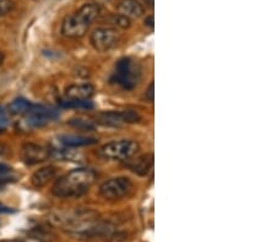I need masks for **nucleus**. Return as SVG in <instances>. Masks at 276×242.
<instances>
[{
    "label": "nucleus",
    "instance_id": "nucleus-8",
    "mask_svg": "<svg viewBox=\"0 0 276 242\" xmlns=\"http://www.w3.org/2000/svg\"><path fill=\"white\" fill-rule=\"evenodd\" d=\"M25 121L30 127H42L58 117V111L45 105L31 104L30 109L24 114Z\"/></svg>",
    "mask_w": 276,
    "mask_h": 242
},
{
    "label": "nucleus",
    "instance_id": "nucleus-12",
    "mask_svg": "<svg viewBox=\"0 0 276 242\" xmlns=\"http://www.w3.org/2000/svg\"><path fill=\"white\" fill-rule=\"evenodd\" d=\"M118 14L132 18H139L144 14V8L138 0H120L117 5Z\"/></svg>",
    "mask_w": 276,
    "mask_h": 242
},
{
    "label": "nucleus",
    "instance_id": "nucleus-5",
    "mask_svg": "<svg viewBox=\"0 0 276 242\" xmlns=\"http://www.w3.org/2000/svg\"><path fill=\"white\" fill-rule=\"evenodd\" d=\"M139 143L133 139H118L108 142L101 148V154L106 159L128 160L138 153Z\"/></svg>",
    "mask_w": 276,
    "mask_h": 242
},
{
    "label": "nucleus",
    "instance_id": "nucleus-1",
    "mask_svg": "<svg viewBox=\"0 0 276 242\" xmlns=\"http://www.w3.org/2000/svg\"><path fill=\"white\" fill-rule=\"evenodd\" d=\"M97 175L92 169L89 167H79L55 180L52 193L55 197L63 198H77L81 197L92 187Z\"/></svg>",
    "mask_w": 276,
    "mask_h": 242
},
{
    "label": "nucleus",
    "instance_id": "nucleus-27",
    "mask_svg": "<svg viewBox=\"0 0 276 242\" xmlns=\"http://www.w3.org/2000/svg\"><path fill=\"white\" fill-rule=\"evenodd\" d=\"M145 3H146L147 5H150V6H153L154 5V0H144Z\"/></svg>",
    "mask_w": 276,
    "mask_h": 242
},
{
    "label": "nucleus",
    "instance_id": "nucleus-3",
    "mask_svg": "<svg viewBox=\"0 0 276 242\" xmlns=\"http://www.w3.org/2000/svg\"><path fill=\"white\" fill-rule=\"evenodd\" d=\"M141 79L140 65L132 58H123L118 61L113 74V82L119 85L123 89L132 91L138 86Z\"/></svg>",
    "mask_w": 276,
    "mask_h": 242
},
{
    "label": "nucleus",
    "instance_id": "nucleus-6",
    "mask_svg": "<svg viewBox=\"0 0 276 242\" xmlns=\"http://www.w3.org/2000/svg\"><path fill=\"white\" fill-rule=\"evenodd\" d=\"M90 42L96 51L102 53L110 52L119 42V33L113 27H100L91 33Z\"/></svg>",
    "mask_w": 276,
    "mask_h": 242
},
{
    "label": "nucleus",
    "instance_id": "nucleus-25",
    "mask_svg": "<svg viewBox=\"0 0 276 242\" xmlns=\"http://www.w3.org/2000/svg\"><path fill=\"white\" fill-rule=\"evenodd\" d=\"M6 151H8V148H6V147H5V146L0 144V156H3V154H4Z\"/></svg>",
    "mask_w": 276,
    "mask_h": 242
},
{
    "label": "nucleus",
    "instance_id": "nucleus-17",
    "mask_svg": "<svg viewBox=\"0 0 276 242\" xmlns=\"http://www.w3.org/2000/svg\"><path fill=\"white\" fill-rule=\"evenodd\" d=\"M111 22L116 27L119 29H129L130 27V20L128 17L123 16L120 14H114L111 16Z\"/></svg>",
    "mask_w": 276,
    "mask_h": 242
},
{
    "label": "nucleus",
    "instance_id": "nucleus-15",
    "mask_svg": "<svg viewBox=\"0 0 276 242\" xmlns=\"http://www.w3.org/2000/svg\"><path fill=\"white\" fill-rule=\"evenodd\" d=\"M61 107L68 109H77V110H90L94 108V103L91 99H82V101H64Z\"/></svg>",
    "mask_w": 276,
    "mask_h": 242
},
{
    "label": "nucleus",
    "instance_id": "nucleus-2",
    "mask_svg": "<svg viewBox=\"0 0 276 242\" xmlns=\"http://www.w3.org/2000/svg\"><path fill=\"white\" fill-rule=\"evenodd\" d=\"M100 14V6L95 3H86L76 12L64 18L61 23V35L70 39L82 38L88 33L90 25L94 22Z\"/></svg>",
    "mask_w": 276,
    "mask_h": 242
},
{
    "label": "nucleus",
    "instance_id": "nucleus-26",
    "mask_svg": "<svg viewBox=\"0 0 276 242\" xmlns=\"http://www.w3.org/2000/svg\"><path fill=\"white\" fill-rule=\"evenodd\" d=\"M4 60H5V55H4V53L0 52V66H2L3 63H4Z\"/></svg>",
    "mask_w": 276,
    "mask_h": 242
},
{
    "label": "nucleus",
    "instance_id": "nucleus-7",
    "mask_svg": "<svg viewBox=\"0 0 276 242\" xmlns=\"http://www.w3.org/2000/svg\"><path fill=\"white\" fill-rule=\"evenodd\" d=\"M141 117L134 110H119V111H103L96 116L98 124L104 126L119 127L126 124H135Z\"/></svg>",
    "mask_w": 276,
    "mask_h": 242
},
{
    "label": "nucleus",
    "instance_id": "nucleus-14",
    "mask_svg": "<svg viewBox=\"0 0 276 242\" xmlns=\"http://www.w3.org/2000/svg\"><path fill=\"white\" fill-rule=\"evenodd\" d=\"M154 158L151 154H146V156L139 157L138 159L133 161L132 164H129V167L133 172L139 174V175H145L148 173V170L153 167Z\"/></svg>",
    "mask_w": 276,
    "mask_h": 242
},
{
    "label": "nucleus",
    "instance_id": "nucleus-20",
    "mask_svg": "<svg viewBox=\"0 0 276 242\" xmlns=\"http://www.w3.org/2000/svg\"><path fill=\"white\" fill-rule=\"evenodd\" d=\"M9 124H10V119H9L8 111L4 108L0 107V133L4 132L8 129Z\"/></svg>",
    "mask_w": 276,
    "mask_h": 242
},
{
    "label": "nucleus",
    "instance_id": "nucleus-23",
    "mask_svg": "<svg viewBox=\"0 0 276 242\" xmlns=\"http://www.w3.org/2000/svg\"><path fill=\"white\" fill-rule=\"evenodd\" d=\"M145 26L150 27V29H154V16L153 15L146 17V20H145Z\"/></svg>",
    "mask_w": 276,
    "mask_h": 242
},
{
    "label": "nucleus",
    "instance_id": "nucleus-22",
    "mask_svg": "<svg viewBox=\"0 0 276 242\" xmlns=\"http://www.w3.org/2000/svg\"><path fill=\"white\" fill-rule=\"evenodd\" d=\"M0 242H42V241L36 240V238H10V240H3Z\"/></svg>",
    "mask_w": 276,
    "mask_h": 242
},
{
    "label": "nucleus",
    "instance_id": "nucleus-19",
    "mask_svg": "<svg viewBox=\"0 0 276 242\" xmlns=\"http://www.w3.org/2000/svg\"><path fill=\"white\" fill-rule=\"evenodd\" d=\"M15 4L12 0H0V16L10 14L14 10Z\"/></svg>",
    "mask_w": 276,
    "mask_h": 242
},
{
    "label": "nucleus",
    "instance_id": "nucleus-11",
    "mask_svg": "<svg viewBox=\"0 0 276 242\" xmlns=\"http://www.w3.org/2000/svg\"><path fill=\"white\" fill-rule=\"evenodd\" d=\"M57 174L58 169L53 165L41 167V169L32 174V176H31V184H32L35 188H43L57 178Z\"/></svg>",
    "mask_w": 276,
    "mask_h": 242
},
{
    "label": "nucleus",
    "instance_id": "nucleus-9",
    "mask_svg": "<svg viewBox=\"0 0 276 242\" xmlns=\"http://www.w3.org/2000/svg\"><path fill=\"white\" fill-rule=\"evenodd\" d=\"M51 157V151L45 146L37 143H25L21 148V159L26 165H36Z\"/></svg>",
    "mask_w": 276,
    "mask_h": 242
},
{
    "label": "nucleus",
    "instance_id": "nucleus-21",
    "mask_svg": "<svg viewBox=\"0 0 276 242\" xmlns=\"http://www.w3.org/2000/svg\"><path fill=\"white\" fill-rule=\"evenodd\" d=\"M145 97L148 102H154V82H151L150 86H148L146 93H145Z\"/></svg>",
    "mask_w": 276,
    "mask_h": 242
},
{
    "label": "nucleus",
    "instance_id": "nucleus-4",
    "mask_svg": "<svg viewBox=\"0 0 276 242\" xmlns=\"http://www.w3.org/2000/svg\"><path fill=\"white\" fill-rule=\"evenodd\" d=\"M134 191V184L125 176L112 178L100 186V195L107 201H119Z\"/></svg>",
    "mask_w": 276,
    "mask_h": 242
},
{
    "label": "nucleus",
    "instance_id": "nucleus-10",
    "mask_svg": "<svg viewBox=\"0 0 276 242\" xmlns=\"http://www.w3.org/2000/svg\"><path fill=\"white\" fill-rule=\"evenodd\" d=\"M95 94V87L90 83H76L65 89V98L68 101H82L90 99Z\"/></svg>",
    "mask_w": 276,
    "mask_h": 242
},
{
    "label": "nucleus",
    "instance_id": "nucleus-16",
    "mask_svg": "<svg viewBox=\"0 0 276 242\" xmlns=\"http://www.w3.org/2000/svg\"><path fill=\"white\" fill-rule=\"evenodd\" d=\"M30 107H31L30 102H27L26 99L18 98L15 99V101L10 104L9 110H10L12 114H16V115H24V114L30 109Z\"/></svg>",
    "mask_w": 276,
    "mask_h": 242
},
{
    "label": "nucleus",
    "instance_id": "nucleus-24",
    "mask_svg": "<svg viewBox=\"0 0 276 242\" xmlns=\"http://www.w3.org/2000/svg\"><path fill=\"white\" fill-rule=\"evenodd\" d=\"M111 0H94V3L96 5H98V6H101V5H104V4H108V3H110Z\"/></svg>",
    "mask_w": 276,
    "mask_h": 242
},
{
    "label": "nucleus",
    "instance_id": "nucleus-13",
    "mask_svg": "<svg viewBox=\"0 0 276 242\" xmlns=\"http://www.w3.org/2000/svg\"><path fill=\"white\" fill-rule=\"evenodd\" d=\"M59 142L68 148H77V147H85V146L95 144L97 139L90 136L82 135H63L59 137Z\"/></svg>",
    "mask_w": 276,
    "mask_h": 242
},
{
    "label": "nucleus",
    "instance_id": "nucleus-18",
    "mask_svg": "<svg viewBox=\"0 0 276 242\" xmlns=\"http://www.w3.org/2000/svg\"><path fill=\"white\" fill-rule=\"evenodd\" d=\"M70 125L79 130H83V131H90V130H94L95 125L92 121L90 120H83V119H73L70 120Z\"/></svg>",
    "mask_w": 276,
    "mask_h": 242
}]
</instances>
